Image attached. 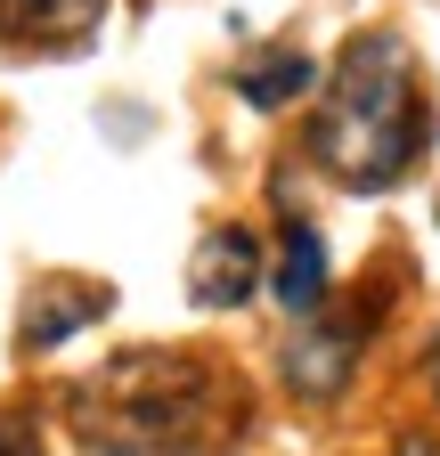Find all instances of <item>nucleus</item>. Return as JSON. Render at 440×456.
<instances>
[{
    "instance_id": "20e7f679",
    "label": "nucleus",
    "mask_w": 440,
    "mask_h": 456,
    "mask_svg": "<svg viewBox=\"0 0 440 456\" xmlns=\"http://www.w3.org/2000/svg\"><path fill=\"white\" fill-rule=\"evenodd\" d=\"M294 318H318L326 310V245L310 228H286V253H278V285H269Z\"/></svg>"
},
{
    "instance_id": "39448f33",
    "label": "nucleus",
    "mask_w": 440,
    "mask_h": 456,
    "mask_svg": "<svg viewBox=\"0 0 440 456\" xmlns=\"http://www.w3.org/2000/svg\"><path fill=\"white\" fill-rule=\"evenodd\" d=\"M106 0H0V33L41 41V33H90Z\"/></svg>"
},
{
    "instance_id": "423d86ee",
    "label": "nucleus",
    "mask_w": 440,
    "mask_h": 456,
    "mask_svg": "<svg viewBox=\"0 0 440 456\" xmlns=\"http://www.w3.org/2000/svg\"><path fill=\"white\" fill-rule=\"evenodd\" d=\"M318 90V66L310 57H261V66H245V98L253 106H294Z\"/></svg>"
},
{
    "instance_id": "6e6552de",
    "label": "nucleus",
    "mask_w": 440,
    "mask_h": 456,
    "mask_svg": "<svg viewBox=\"0 0 440 456\" xmlns=\"http://www.w3.org/2000/svg\"><path fill=\"white\" fill-rule=\"evenodd\" d=\"M0 456H41L33 424H17V416H0Z\"/></svg>"
},
{
    "instance_id": "f03ea898",
    "label": "nucleus",
    "mask_w": 440,
    "mask_h": 456,
    "mask_svg": "<svg viewBox=\"0 0 440 456\" xmlns=\"http://www.w3.org/2000/svg\"><path fill=\"white\" fill-rule=\"evenodd\" d=\"M253 277H261V245H253V228H204V237H196L188 285H196V302H204V310L245 302V294H253Z\"/></svg>"
},
{
    "instance_id": "f257e3e1",
    "label": "nucleus",
    "mask_w": 440,
    "mask_h": 456,
    "mask_svg": "<svg viewBox=\"0 0 440 456\" xmlns=\"http://www.w3.org/2000/svg\"><path fill=\"white\" fill-rule=\"evenodd\" d=\"M424 147L416 57L400 33H359L335 66V90L318 106V155L343 188H392Z\"/></svg>"
},
{
    "instance_id": "0eeeda50",
    "label": "nucleus",
    "mask_w": 440,
    "mask_h": 456,
    "mask_svg": "<svg viewBox=\"0 0 440 456\" xmlns=\"http://www.w3.org/2000/svg\"><path fill=\"white\" fill-rule=\"evenodd\" d=\"M82 318H98V294H74V302H41V310H25V351H41V342H66Z\"/></svg>"
},
{
    "instance_id": "7ed1b4c3",
    "label": "nucleus",
    "mask_w": 440,
    "mask_h": 456,
    "mask_svg": "<svg viewBox=\"0 0 440 456\" xmlns=\"http://www.w3.org/2000/svg\"><path fill=\"white\" fill-rule=\"evenodd\" d=\"M359 367V326H335V334H302L286 351V383L310 391V399H335Z\"/></svg>"
},
{
    "instance_id": "1a4fd4ad",
    "label": "nucleus",
    "mask_w": 440,
    "mask_h": 456,
    "mask_svg": "<svg viewBox=\"0 0 440 456\" xmlns=\"http://www.w3.org/2000/svg\"><path fill=\"white\" fill-rule=\"evenodd\" d=\"M400 456H440V440H408V448H400Z\"/></svg>"
}]
</instances>
